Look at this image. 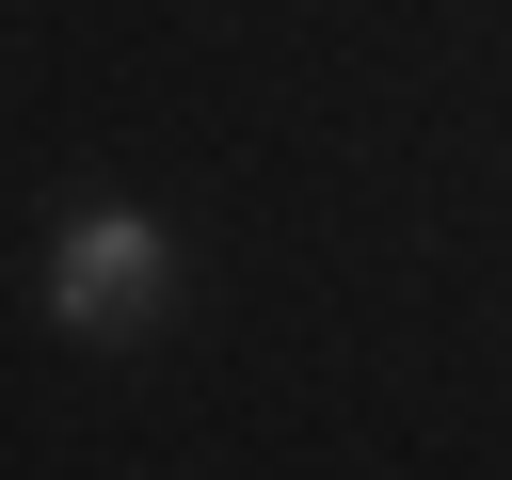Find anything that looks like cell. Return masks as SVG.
<instances>
[{
	"label": "cell",
	"instance_id": "obj_1",
	"mask_svg": "<svg viewBox=\"0 0 512 480\" xmlns=\"http://www.w3.org/2000/svg\"><path fill=\"white\" fill-rule=\"evenodd\" d=\"M160 304H176V240H160L144 208H80V224L48 240V320H64V336L128 352V336H160Z\"/></svg>",
	"mask_w": 512,
	"mask_h": 480
}]
</instances>
